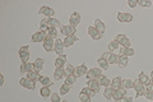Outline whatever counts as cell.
Instances as JSON below:
<instances>
[{"mask_svg":"<svg viewBox=\"0 0 153 102\" xmlns=\"http://www.w3.org/2000/svg\"><path fill=\"white\" fill-rule=\"evenodd\" d=\"M30 46L26 45V46H22L21 48H19V51H18V56H19V59H21L22 61V64L23 63H28V59H30Z\"/></svg>","mask_w":153,"mask_h":102,"instance_id":"6da1fadb","label":"cell"},{"mask_svg":"<svg viewBox=\"0 0 153 102\" xmlns=\"http://www.w3.org/2000/svg\"><path fill=\"white\" fill-rule=\"evenodd\" d=\"M87 79H100L102 77V69L101 68H92V69H89L88 73H87Z\"/></svg>","mask_w":153,"mask_h":102,"instance_id":"7a4b0ae2","label":"cell"},{"mask_svg":"<svg viewBox=\"0 0 153 102\" xmlns=\"http://www.w3.org/2000/svg\"><path fill=\"white\" fill-rule=\"evenodd\" d=\"M80 21H82V17H80V14L78 12H73L71 16L69 17V24L74 28H76V26L80 23Z\"/></svg>","mask_w":153,"mask_h":102,"instance_id":"3957f363","label":"cell"},{"mask_svg":"<svg viewBox=\"0 0 153 102\" xmlns=\"http://www.w3.org/2000/svg\"><path fill=\"white\" fill-rule=\"evenodd\" d=\"M87 73H88V69H87V65L84 64H80L79 66H76L75 68V70H74V77L75 78H79V77H84V75H87Z\"/></svg>","mask_w":153,"mask_h":102,"instance_id":"277c9868","label":"cell"},{"mask_svg":"<svg viewBox=\"0 0 153 102\" xmlns=\"http://www.w3.org/2000/svg\"><path fill=\"white\" fill-rule=\"evenodd\" d=\"M133 88L135 89L137 92V95L135 97H140V96H144V92H146V86H143L139 80H134V86H133Z\"/></svg>","mask_w":153,"mask_h":102,"instance_id":"5b68a950","label":"cell"},{"mask_svg":"<svg viewBox=\"0 0 153 102\" xmlns=\"http://www.w3.org/2000/svg\"><path fill=\"white\" fill-rule=\"evenodd\" d=\"M42 45H44L45 51H51V50H54V47H55V40L47 35L46 38H45V41L42 42Z\"/></svg>","mask_w":153,"mask_h":102,"instance_id":"8992f818","label":"cell"},{"mask_svg":"<svg viewBox=\"0 0 153 102\" xmlns=\"http://www.w3.org/2000/svg\"><path fill=\"white\" fill-rule=\"evenodd\" d=\"M19 84H21L22 87H25V88H27V89H35L36 82L28 79L26 77V78H21V79H19Z\"/></svg>","mask_w":153,"mask_h":102,"instance_id":"52a82bcc","label":"cell"},{"mask_svg":"<svg viewBox=\"0 0 153 102\" xmlns=\"http://www.w3.org/2000/svg\"><path fill=\"white\" fill-rule=\"evenodd\" d=\"M75 28L74 27H71L70 24H68V26H61L60 27V32L63 33V35L65 37H69V36H74L75 35Z\"/></svg>","mask_w":153,"mask_h":102,"instance_id":"ba28073f","label":"cell"},{"mask_svg":"<svg viewBox=\"0 0 153 102\" xmlns=\"http://www.w3.org/2000/svg\"><path fill=\"white\" fill-rule=\"evenodd\" d=\"M117 21L121 22V23H130L133 21V16L130 13H123V12H119L117 13Z\"/></svg>","mask_w":153,"mask_h":102,"instance_id":"9c48e42d","label":"cell"},{"mask_svg":"<svg viewBox=\"0 0 153 102\" xmlns=\"http://www.w3.org/2000/svg\"><path fill=\"white\" fill-rule=\"evenodd\" d=\"M38 13L42 14V16H45L46 18H54V16H55V10L50 7H41Z\"/></svg>","mask_w":153,"mask_h":102,"instance_id":"30bf717a","label":"cell"},{"mask_svg":"<svg viewBox=\"0 0 153 102\" xmlns=\"http://www.w3.org/2000/svg\"><path fill=\"white\" fill-rule=\"evenodd\" d=\"M87 31H88V35L92 37V40L98 41V40H101V38H102V35L97 31V28H96L94 26H89Z\"/></svg>","mask_w":153,"mask_h":102,"instance_id":"8fae6325","label":"cell"},{"mask_svg":"<svg viewBox=\"0 0 153 102\" xmlns=\"http://www.w3.org/2000/svg\"><path fill=\"white\" fill-rule=\"evenodd\" d=\"M117 42H119V45H120L121 47H130V41H129V38L125 36V35H117L116 38H115Z\"/></svg>","mask_w":153,"mask_h":102,"instance_id":"7c38bea8","label":"cell"},{"mask_svg":"<svg viewBox=\"0 0 153 102\" xmlns=\"http://www.w3.org/2000/svg\"><path fill=\"white\" fill-rule=\"evenodd\" d=\"M126 96V89L125 88H119L114 92V96H112V98L114 101H116V102H120L121 98H124V97Z\"/></svg>","mask_w":153,"mask_h":102,"instance_id":"4fadbf2b","label":"cell"},{"mask_svg":"<svg viewBox=\"0 0 153 102\" xmlns=\"http://www.w3.org/2000/svg\"><path fill=\"white\" fill-rule=\"evenodd\" d=\"M64 48H65V46H64V42H63V40H60V38H57V40H55V47H54V50H55V52L57 55H63V52H64Z\"/></svg>","mask_w":153,"mask_h":102,"instance_id":"5bb4252c","label":"cell"},{"mask_svg":"<svg viewBox=\"0 0 153 102\" xmlns=\"http://www.w3.org/2000/svg\"><path fill=\"white\" fill-rule=\"evenodd\" d=\"M45 38H46V35H45V32H42V31H38L36 33H33L32 37H31V40L32 42H44L45 41Z\"/></svg>","mask_w":153,"mask_h":102,"instance_id":"9a60e30c","label":"cell"},{"mask_svg":"<svg viewBox=\"0 0 153 102\" xmlns=\"http://www.w3.org/2000/svg\"><path fill=\"white\" fill-rule=\"evenodd\" d=\"M94 27L97 28V31H98L100 33H101L102 36L105 35V32H106V26H105V23H103L100 18L94 19Z\"/></svg>","mask_w":153,"mask_h":102,"instance_id":"2e32d148","label":"cell"},{"mask_svg":"<svg viewBox=\"0 0 153 102\" xmlns=\"http://www.w3.org/2000/svg\"><path fill=\"white\" fill-rule=\"evenodd\" d=\"M76 41H79V38L76 37L75 35H74V36L65 37L64 40H63V42H64V46H65V47H71V46H73V45H74V43H75Z\"/></svg>","mask_w":153,"mask_h":102,"instance_id":"e0dca14e","label":"cell"},{"mask_svg":"<svg viewBox=\"0 0 153 102\" xmlns=\"http://www.w3.org/2000/svg\"><path fill=\"white\" fill-rule=\"evenodd\" d=\"M32 70H35V63H23L21 64V71L22 73H30Z\"/></svg>","mask_w":153,"mask_h":102,"instance_id":"ac0fdd59","label":"cell"},{"mask_svg":"<svg viewBox=\"0 0 153 102\" xmlns=\"http://www.w3.org/2000/svg\"><path fill=\"white\" fill-rule=\"evenodd\" d=\"M88 87L91 89H92L93 92H96V93H97V92H100V88H101V86H100V83H98V79H89L88 82Z\"/></svg>","mask_w":153,"mask_h":102,"instance_id":"d6986e66","label":"cell"},{"mask_svg":"<svg viewBox=\"0 0 153 102\" xmlns=\"http://www.w3.org/2000/svg\"><path fill=\"white\" fill-rule=\"evenodd\" d=\"M138 80H139L140 83H142L143 86H146V87H148V86L151 84V78H149V77H148V75H146L143 71L140 73L139 75H138Z\"/></svg>","mask_w":153,"mask_h":102,"instance_id":"ffe728a7","label":"cell"},{"mask_svg":"<svg viewBox=\"0 0 153 102\" xmlns=\"http://www.w3.org/2000/svg\"><path fill=\"white\" fill-rule=\"evenodd\" d=\"M121 83H123V79L120 78V77H116V78H114V79L111 80V84H110V87L116 91V89H119V88H123Z\"/></svg>","mask_w":153,"mask_h":102,"instance_id":"44dd1931","label":"cell"},{"mask_svg":"<svg viewBox=\"0 0 153 102\" xmlns=\"http://www.w3.org/2000/svg\"><path fill=\"white\" fill-rule=\"evenodd\" d=\"M49 30H50V19L49 18L41 19V22H40V31L45 32V31H49Z\"/></svg>","mask_w":153,"mask_h":102,"instance_id":"7402d4cb","label":"cell"},{"mask_svg":"<svg viewBox=\"0 0 153 102\" xmlns=\"http://www.w3.org/2000/svg\"><path fill=\"white\" fill-rule=\"evenodd\" d=\"M134 54H135V51L131 47H120V55L123 56L129 57V56H133Z\"/></svg>","mask_w":153,"mask_h":102,"instance_id":"603a6c76","label":"cell"},{"mask_svg":"<svg viewBox=\"0 0 153 102\" xmlns=\"http://www.w3.org/2000/svg\"><path fill=\"white\" fill-rule=\"evenodd\" d=\"M65 63H66V55L63 54V55H60V56H57V59L55 60V68H63L65 65Z\"/></svg>","mask_w":153,"mask_h":102,"instance_id":"cb8c5ba5","label":"cell"},{"mask_svg":"<svg viewBox=\"0 0 153 102\" xmlns=\"http://www.w3.org/2000/svg\"><path fill=\"white\" fill-rule=\"evenodd\" d=\"M65 77V69L64 68H55V71H54V78L56 80H60L61 78Z\"/></svg>","mask_w":153,"mask_h":102,"instance_id":"d4e9b609","label":"cell"},{"mask_svg":"<svg viewBox=\"0 0 153 102\" xmlns=\"http://www.w3.org/2000/svg\"><path fill=\"white\" fill-rule=\"evenodd\" d=\"M97 63H98V65H100V68H101L102 70H107L108 66H110L108 60H106L103 56H100L98 59H97Z\"/></svg>","mask_w":153,"mask_h":102,"instance_id":"484cf974","label":"cell"},{"mask_svg":"<svg viewBox=\"0 0 153 102\" xmlns=\"http://www.w3.org/2000/svg\"><path fill=\"white\" fill-rule=\"evenodd\" d=\"M41 77H42V75H40V73H38L37 70H32V71H30V73H27V78L31 79V80H33V82L40 80Z\"/></svg>","mask_w":153,"mask_h":102,"instance_id":"4316f807","label":"cell"},{"mask_svg":"<svg viewBox=\"0 0 153 102\" xmlns=\"http://www.w3.org/2000/svg\"><path fill=\"white\" fill-rule=\"evenodd\" d=\"M52 93H51V89L50 87H41L40 89V96L44 97V98H47V97H50Z\"/></svg>","mask_w":153,"mask_h":102,"instance_id":"83f0119b","label":"cell"},{"mask_svg":"<svg viewBox=\"0 0 153 102\" xmlns=\"http://www.w3.org/2000/svg\"><path fill=\"white\" fill-rule=\"evenodd\" d=\"M98 83H100V86H101V87H105V88H107V87H110V84H111V80H110L107 77L102 75L101 78L98 79Z\"/></svg>","mask_w":153,"mask_h":102,"instance_id":"f1b7e54d","label":"cell"},{"mask_svg":"<svg viewBox=\"0 0 153 102\" xmlns=\"http://www.w3.org/2000/svg\"><path fill=\"white\" fill-rule=\"evenodd\" d=\"M128 64H129V57L123 56V55L119 56V63H117L119 66H120V68H126Z\"/></svg>","mask_w":153,"mask_h":102,"instance_id":"f546056e","label":"cell"},{"mask_svg":"<svg viewBox=\"0 0 153 102\" xmlns=\"http://www.w3.org/2000/svg\"><path fill=\"white\" fill-rule=\"evenodd\" d=\"M40 83H41L42 87H50V86H52L54 82H51V79L49 78V77H41V78H40Z\"/></svg>","mask_w":153,"mask_h":102,"instance_id":"4dcf8cb0","label":"cell"},{"mask_svg":"<svg viewBox=\"0 0 153 102\" xmlns=\"http://www.w3.org/2000/svg\"><path fill=\"white\" fill-rule=\"evenodd\" d=\"M114 92H115V89L111 88V87H107V88H105V92H103L105 98L111 100V98H112V96H114Z\"/></svg>","mask_w":153,"mask_h":102,"instance_id":"1f68e13d","label":"cell"},{"mask_svg":"<svg viewBox=\"0 0 153 102\" xmlns=\"http://www.w3.org/2000/svg\"><path fill=\"white\" fill-rule=\"evenodd\" d=\"M44 69V59H41V57H38V59L35 61V70L37 71H41Z\"/></svg>","mask_w":153,"mask_h":102,"instance_id":"d6a6232c","label":"cell"},{"mask_svg":"<svg viewBox=\"0 0 153 102\" xmlns=\"http://www.w3.org/2000/svg\"><path fill=\"white\" fill-rule=\"evenodd\" d=\"M123 88H125V89H129V88H133V86H134V82L131 79H123Z\"/></svg>","mask_w":153,"mask_h":102,"instance_id":"836d02e7","label":"cell"},{"mask_svg":"<svg viewBox=\"0 0 153 102\" xmlns=\"http://www.w3.org/2000/svg\"><path fill=\"white\" fill-rule=\"evenodd\" d=\"M119 47H120V45H119V42L116 40H112L111 42L108 43V50L110 51H115V50H117Z\"/></svg>","mask_w":153,"mask_h":102,"instance_id":"e575fe53","label":"cell"},{"mask_svg":"<svg viewBox=\"0 0 153 102\" xmlns=\"http://www.w3.org/2000/svg\"><path fill=\"white\" fill-rule=\"evenodd\" d=\"M69 91H70V86H68L66 83H64V84L60 86V93L63 95V96H64V95H68Z\"/></svg>","mask_w":153,"mask_h":102,"instance_id":"d590c367","label":"cell"},{"mask_svg":"<svg viewBox=\"0 0 153 102\" xmlns=\"http://www.w3.org/2000/svg\"><path fill=\"white\" fill-rule=\"evenodd\" d=\"M80 92H83V93H85L87 96H89L91 98H92V97L96 95V92H93L92 89L89 88V87H84V88H82V89H80Z\"/></svg>","mask_w":153,"mask_h":102,"instance_id":"8d00e7d4","label":"cell"},{"mask_svg":"<svg viewBox=\"0 0 153 102\" xmlns=\"http://www.w3.org/2000/svg\"><path fill=\"white\" fill-rule=\"evenodd\" d=\"M49 19H50V27H52V28H59V27H61L60 22L57 21L56 18H49Z\"/></svg>","mask_w":153,"mask_h":102,"instance_id":"74e56055","label":"cell"},{"mask_svg":"<svg viewBox=\"0 0 153 102\" xmlns=\"http://www.w3.org/2000/svg\"><path fill=\"white\" fill-rule=\"evenodd\" d=\"M74 70H75V66H73V65H68L65 68V77H68V75H73L74 74Z\"/></svg>","mask_w":153,"mask_h":102,"instance_id":"f35d334b","label":"cell"},{"mask_svg":"<svg viewBox=\"0 0 153 102\" xmlns=\"http://www.w3.org/2000/svg\"><path fill=\"white\" fill-rule=\"evenodd\" d=\"M75 80H76V78L74 75H68V77H65V83L68 84V86H73L74 83H75Z\"/></svg>","mask_w":153,"mask_h":102,"instance_id":"ab89813d","label":"cell"},{"mask_svg":"<svg viewBox=\"0 0 153 102\" xmlns=\"http://www.w3.org/2000/svg\"><path fill=\"white\" fill-rule=\"evenodd\" d=\"M117 63H119V56L111 52V55H110V59H108V64H112L114 65V64H117Z\"/></svg>","mask_w":153,"mask_h":102,"instance_id":"60d3db41","label":"cell"},{"mask_svg":"<svg viewBox=\"0 0 153 102\" xmlns=\"http://www.w3.org/2000/svg\"><path fill=\"white\" fill-rule=\"evenodd\" d=\"M79 100L82 102H91V97L87 96L85 93H83V92H80V93H79Z\"/></svg>","mask_w":153,"mask_h":102,"instance_id":"b9f144b4","label":"cell"},{"mask_svg":"<svg viewBox=\"0 0 153 102\" xmlns=\"http://www.w3.org/2000/svg\"><path fill=\"white\" fill-rule=\"evenodd\" d=\"M138 4H139L140 7H146V8H148V7H151V5H152V1H149V0H138Z\"/></svg>","mask_w":153,"mask_h":102,"instance_id":"7bdbcfd3","label":"cell"},{"mask_svg":"<svg viewBox=\"0 0 153 102\" xmlns=\"http://www.w3.org/2000/svg\"><path fill=\"white\" fill-rule=\"evenodd\" d=\"M144 97L147 100H149V101H153V92L151 91V89H146V92H144Z\"/></svg>","mask_w":153,"mask_h":102,"instance_id":"ee69618b","label":"cell"},{"mask_svg":"<svg viewBox=\"0 0 153 102\" xmlns=\"http://www.w3.org/2000/svg\"><path fill=\"white\" fill-rule=\"evenodd\" d=\"M57 28H52V27H50V30H49V36L50 37H52V38H56V36H57Z\"/></svg>","mask_w":153,"mask_h":102,"instance_id":"f6af8a7d","label":"cell"},{"mask_svg":"<svg viewBox=\"0 0 153 102\" xmlns=\"http://www.w3.org/2000/svg\"><path fill=\"white\" fill-rule=\"evenodd\" d=\"M51 102H61L60 95L59 93H52L51 95Z\"/></svg>","mask_w":153,"mask_h":102,"instance_id":"bcb514c9","label":"cell"},{"mask_svg":"<svg viewBox=\"0 0 153 102\" xmlns=\"http://www.w3.org/2000/svg\"><path fill=\"white\" fill-rule=\"evenodd\" d=\"M128 5L130 8H135L138 5V1L137 0H128Z\"/></svg>","mask_w":153,"mask_h":102,"instance_id":"7dc6e473","label":"cell"},{"mask_svg":"<svg viewBox=\"0 0 153 102\" xmlns=\"http://www.w3.org/2000/svg\"><path fill=\"white\" fill-rule=\"evenodd\" d=\"M120 102H133V97H124V98H121Z\"/></svg>","mask_w":153,"mask_h":102,"instance_id":"c3c4849f","label":"cell"},{"mask_svg":"<svg viewBox=\"0 0 153 102\" xmlns=\"http://www.w3.org/2000/svg\"><path fill=\"white\" fill-rule=\"evenodd\" d=\"M110 55H111V52H105V54H103L102 56H103L106 60H108V59H110Z\"/></svg>","mask_w":153,"mask_h":102,"instance_id":"681fc988","label":"cell"},{"mask_svg":"<svg viewBox=\"0 0 153 102\" xmlns=\"http://www.w3.org/2000/svg\"><path fill=\"white\" fill-rule=\"evenodd\" d=\"M4 84V75L1 74V75H0V86H3Z\"/></svg>","mask_w":153,"mask_h":102,"instance_id":"f907efd6","label":"cell"},{"mask_svg":"<svg viewBox=\"0 0 153 102\" xmlns=\"http://www.w3.org/2000/svg\"><path fill=\"white\" fill-rule=\"evenodd\" d=\"M148 89H151V91L153 92V83H151L149 86H148Z\"/></svg>","mask_w":153,"mask_h":102,"instance_id":"816d5d0a","label":"cell"},{"mask_svg":"<svg viewBox=\"0 0 153 102\" xmlns=\"http://www.w3.org/2000/svg\"><path fill=\"white\" fill-rule=\"evenodd\" d=\"M151 83H153V70L151 71Z\"/></svg>","mask_w":153,"mask_h":102,"instance_id":"f5cc1de1","label":"cell"},{"mask_svg":"<svg viewBox=\"0 0 153 102\" xmlns=\"http://www.w3.org/2000/svg\"><path fill=\"white\" fill-rule=\"evenodd\" d=\"M61 102H69V101H66V100H64V101H61Z\"/></svg>","mask_w":153,"mask_h":102,"instance_id":"db71d44e","label":"cell"},{"mask_svg":"<svg viewBox=\"0 0 153 102\" xmlns=\"http://www.w3.org/2000/svg\"><path fill=\"white\" fill-rule=\"evenodd\" d=\"M152 3H153V1H152Z\"/></svg>","mask_w":153,"mask_h":102,"instance_id":"11a10c76","label":"cell"}]
</instances>
